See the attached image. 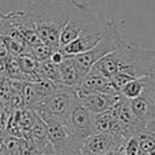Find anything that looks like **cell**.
Segmentation results:
<instances>
[{
  "label": "cell",
  "instance_id": "17",
  "mask_svg": "<svg viewBox=\"0 0 155 155\" xmlns=\"http://www.w3.org/2000/svg\"><path fill=\"white\" fill-rule=\"evenodd\" d=\"M19 155H41V150L29 137H22Z\"/></svg>",
  "mask_w": 155,
  "mask_h": 155
},
{
  "label": "cell",
  "instance_id": "12",
  "mask_svg": "<svg viewBox=\"0 0 155 155\" xmlns=\"http://www.w3.org/2000/svg\"><path fill=\"white\" fill-rule=\"evenodd\" d=\"M29 137L39 148L40 150L44 149L46 145H48L51 142L48 139V128H47V124L38 115L36 120L29 132V134L27 136Z\"/></svg>",
  "mask_w": 155,
  "mask_h": 155
},
{
  "label": "cell",
  "instance_id": "23",
  "mask_svg": "<svg viewBox=\"0 0 155 155\" xmlns=\"http://www.w3.org/2000/svg\"><path fill=\"white\" fill-rule=\"evenodd\" d=\"M105 155H126V153H125V145L124 147H120L117 149H114V150L107 153Z\"/></svg>",
  "mask_w": 155,
  "mask_h": 155
},
{
  "label": "cell",
  "instance_id": "3",
  "mask_svg": "<svg viewBox=\"0 0 155 155\" xmlns=\"http://www.w3.org/2000/svg\"><path fill=\"white\" fill-rule=\"evenodd\" d=\"M76 101L78 97L74 87L58 84L54 93L45 101L35 113L46 124H65Z\"/></svg>",
  "mask_w": 155,
  "mask_h": 155
},
{
  "label": "cell",
  "instance_id": "2",
  "mask_svg": "<svg viewBox=\"0 0 155 155\" xmlns=\"http://www.w3.org/2000/svg\"><path fill=\"white\" fill-rule=\"evenodd\" d=\"M155 59V50H145L134 44L125 42L114 52L99 59L92 69L107 78L116 73H126L134 79L148 76Z\"/></svg>",
  "mask_w": 155,
  "mask_h": 155
},
{
  "label": "cell",
  "instance_id": "9",
  "mask_svg": "<svg viewBox=\"0 0 155 155\" xmlns=\"http://www.w3.org/2000/svg\"><path fill=\"white\" fill-rule=\"evenodd\" d=\"M121 97H122L121 93H114V94H110V93H91V94H87V96L78 98V99L91 113L99 114V113L107 111V110L111 109L113 107H115L119 103V101L121 99Z\"/></svg>",
  "mask_w": 155,
  "mask_h": 155
},
{
  "label": "cell",
  "instance_id": "7",
  "mask_svg": "<svg viewBox=\"0 0 155 155\" xmlns=\"http://www.w3.org/2000/svg\"><path fill=\"white\" fill-rule=\"evenodd\" d=\"M58 84L50 80H39L34 82H27L24 87L25 108L36 110L45 101H47L56 91Z\"/></svg>",
  "mask_w": 155,
  "mask_h": 155
},
{
  "label": "cell",
  "instance_id": "15",
  "mask_svg": "<svg viewBox=\"0 0 155 155\" xmlns=\"http://www.w3.org/2000/svg\"><path fill=\"white\" fill-rule=\"evenodd\" d=\"M139 143H140V149L143 153L153 154L155 151V132L151 131H143L137 134Z\"/></svg>",
  "mask_w": 155,
  "mask_h": 155
},
{
  "label": "cell",
  "instance_id": "26",
  "mask_svg": "<svg viewBox=\"0 0 155 155\" xmlns=\"http://www.w3.org/2000/svg\"><path fill=\"white\" fill-rule=\"evenodd\" d=\"M0 132H2V128H1V125H0Z\"/></svg>",
  "mask_w": 155,
  "mask_h": 155
},
{
  "label": "cell",
  "instance_id": "20",
  "mask_svg": "<svg viewBox=\"0 0 155 155\" xmlns=\"http://www.w3.org/2000/svg\"><path fill=\"white\" fill-rule=\"evenodd\" d=\"M110 79H111L114 86L116 87V90L120 92V91L122 90V87H124L126 84H128L131 80H133L134 78H132L131 75H128V74H126V73H116V74H115L114 76H111Z\"/></svg>",
  "mask_w": 155,
  "mask_h": 155
},
{
  "label": "cell",
  "instance_id": "11",
  "mask_svg": "<svg viewBox=\"0 0 155 155\" xmlns=\"http://www.w3.org/2000/svg\"><path fill=\"white\" fill-rule=\"evenodd\" d=\"M94 128H96V133L105 132V133H115L122 136L121 126L119 124L114 108L99 114H94Z\"/></svg>",
  "mask_w": 155,
  "mask_h": 155
},
{
  "label": "cell",
  "instance_id": "5",
  "mask_svg": "<svg viewBox=\"0 0 155 155\" xmlns=\"http://www.w3.org/2000/svg\"><path fill=\"white\" fill-rule=\"evenodd\" d=\"M65 125L76 138L82 140L96 133L94 114L91 113L88 109H86L79 102V99L74 104Z\"/></svg>",
  "mask_w": 155,
  "mask_h": 155
},
{
  "label": "cell",
  "instance_id": "21",
  "mask_svg": "<svg viewBox=\"0 0 155 155\" xmlns=\"http://www.w3.org/2000/svg\"><path fill=\"white\" fill-rule=\"evenodd\" d=\"M67 58V56L63 53V51L61 50V48H58V50H56L53 53H52V57H51V61L53 62V63H56L57 65H59L61 63H63L64 62V59Z\"/></svg>",
  "mask_w": 155,
  "mask_h": 155
},
{
  "label": "cell",
  "instance_id": "4",
  "mask_svg": "<svg viewBox=\"0 0 155 155\" xmlns=\"http://www.w3.org/2000/svg\"><path fill=\"white\" fill-rule=\"evenodd\" d=\"M126 41L122 39L121 30H120L117 23L111 21L109 27L107 28L103 38L101 39V41L96 46H93L91 50H88V51H86L84 53H80V54H76V56H73V57L75 58V61L84 69L90 71L91 68L99 59H102L107 54L114 52L115 50H117Z\"/></svg>",
  "mask_w": 155,
  "mask_h": 155
},
{
  "label": "cell",
  "instance_id": "24",
  "mask_svg": "<svg viewBox=\"0 0 155 155\" xmlns=\"http://www.w3.org/2000/svg\"><path fill=\"white\" fill-rule=\"evenodd\" d=\"M4 104H5V103H4V102L0 99V111H1V110H2V108H4Z\"/></svg>",
  "mask_w": 155,
  "mask_h": 155
},
{
  "label": "cell",
  "instance_id": "1",
  "mask_svg": "<svg viewBox=\"0 0 155 155\" xmlns=\"http://www.w3.org/2000/svg\"><path fill=\"white\" fill-rule=\"evenodd\" d=\"M78 1L76 0H35L25 12L33 21L41 42L54 50L59 48V40Z\"/></svg>",
  "mask_w": 155,
  "mask_h": 155
},
{
  "label": "cell",
  "instance_id": "25",
  "mask_svg": "<svg viewBox=\"0 0 155 155\" xmlns=\"http://www.w3.org/2000/svg\"><path fill=\"white\" fill-rule=\"evenodd\" d=\"M140 155H150V154H148V153H143V151H142Z\"/></svg>",
  "mask_w": 155,
  "mask_h": 155
},
{
  "label": "cell",
  "instance_id": "10",
  "mask_svg": "<svg viewBox=\"0 0 155 155\" xmlns=\"http://www.w3.org/2000/svg\"><path fill=\"white\" fill-rule=\"evenodd\" d=\"M59 85L69 86V87H76L79 86L85 76L88 74L86 69H84L73 56L67 57L63 63L59 64Z\"/></svg>",
  "mask_w": 155,
  "mask_h": 155
},
{
  "label": "cell",
  "instance_id": "16",
  "mask_svg": "<svg viewBox=\"0 0 155 155\" xmlns=\"http://www.w3.org/2000/svg\"><path fill=\"white\" fill-rule=\"evenodd\" d=\"M31 51H33V54L35 56V58L38 59V62L41 63V62H46V61L51 59L52 53L56 50L52 48L51 46L41 42V44L35 45V46H31Z\"/></svg>",
  "mask_w": 155,
  "mask_h": 155
},
{
  "label": "cell",
  "instance_id": "6",
  "mask_svg": "<svg viewBox=\"0 0 155 155\" xmlns=\"http://www.w3.org/2000/svg\"><path fill=\"white\" fill-rule=\"evenodd\" d=\"M127 138L121 134L98 132L82 142L81 154L82 155H105L107 153L124 147Z\"/></svg>",
  "mask_w": 155,
  "mask_h": 155
},
{
  "label": "cell",
  "instance_id": "8",
  "mask_svg": "<svg viewBox=\"0 0 155 155\" xmlns=\"http://www.w3.org/2000/svg\"><path fill=\"white\" fill-rule=\"evenodd\" d=\"M10 17L17 33L29 46H35L38 44H41L36 28L33 21L30 19V17L28 16V13L25 12V10L10 12Z\"/></svg>",
  "mask_w": 155,
  "mask_h": 155
},
{
  "label": "cell",
  "instance_id": "22",
  "mask_svg": "<svg viewBox=\"0 0 155 155\" xmlns=\"http://www.w3.org/2000/svg\"><path fill=\"white\" fill-rule=\"evenodd\" d=\"M6 138H7V133L5 131L0 132V153L5 149V144H6Z\"/></svg>",
  "mask_w": 155,
  "mask_h": 155
},
{
  "label": "cell",
  "instance_id": "13",
  "mask_svg": "<svg viewBox=\"0 0 155 155\" xmlns=\"http://www.w3.org/2000/svg\"><path fill=\"white\" fill-rule=\"evenodd\" d=\"M36 75L40 80H50L56 84H59V79H61L59 65L53 63L51 59H48L46 62H41V63H39Z\"/></svg>",
  "mask_w": 155,
  "mask_h": 155
},
{
  "label": "cell",
  "instance_id": "14",
  "mask_svg": "<svg viewBox=\"0 0 155 155\" xmlns=\"http://www.w3.org/2000/svg\"><path fill=\"white\" fill-rule=\"evenodd\" d=\"M144 90H145V76L131 80L128 84H126L122 87L120 93L127 99H133L142 96L144 93Z\"/></svg>",
  "mask_w": 155,
  "mask_h": 155
},
{
  "label": "cell",
  "instance_id": "19",
  "mask_svg": "<svg viewBox=\"0 0 155 155\" xmlns=\"http://www.w3.org/2000/svg\"><path fill=\"white\" fill-rule=\"evenodd\" d=\"M125 153L126 155H140V143L137 136L130 137L125 143Z\"/></svg>",
  "mask_w": 155,
  "mask_h": 155
},
{
  "label": "cell",
  "instance_id": "27",
  "mask_svg": "<svg viewBox=\"0 0 155 155\" xmlns=\"http://www.w3.org/2000/svg\"><path fill=\"white\" fill-rule=\"evenodd\" d=\"M151 155H155V151H154V153H153V154H151Z\"/></svg>",
  "mask_w": 155,
  "mask_h": 155
},
{
  "label": "cell",
  "instance_id": "18",
  "mask_svg": "<svg viewBox=\"0 0 155 155\" xmlns=\"http://www.w3.org/2000/svg\"><path fill=\"white\" fill-rule=\"evenodd\" d=\"M12 94L13 91L11 86V79L6 76H0V99L4 103H7L10 102Z\"/></svg>",
  "mask_w": 155,
  "mask_h": 155
}]
</instances>
